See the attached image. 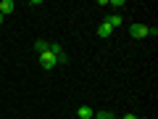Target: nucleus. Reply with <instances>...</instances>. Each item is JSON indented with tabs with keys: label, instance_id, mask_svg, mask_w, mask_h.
<instances>
[{
	"label": "nucleus",
	"instance_id": "nucleus-1",
	"mask_svg": "<svg viewBox=\"0 0 158 119\" xmlns=\"http://www.w3.org/2000/svg\"><path fill=\"white\" fill-rule=\"evenodd\" d=\"M40 66H42V69H48V72H50L53 66H58V58H56V56L50 53V48L40 53Z\"/></svg>",
	"mask_w": 158,
	"mask_h": 119
},
{
	"label": "nucleus",
	"instance_id": "nucleus-2",
	"mask_svg": "<svg viewBox=\"0 0 158 119\" xmlns=\"http://www.w3.org/2000/svg\"><path fill=\"white\" fill-rule=\"evenodd\" d=\"M148 29H150V27H145V24H132V27H129V34H132L135 40H142V37H148Z\"/></svg>",
	"mask_w": 158,
	"mask_h": 119
},
{
	"label": "nucleus",
	"instance_id": "nucleus-3",
	"mask_svg": "<svg viewBox=\"0 0 158 119\" xmlns=\"http://www.w3.org/2000/svg\"><path fill=\"white\" fill-rule=\"evenodd\" d=\"M13 11H16V3L13 0H0V13L3 16H11Z\"/></svg>",
	"mask_w": 158,
	"mask_h": 119
},
{
	"label": "nucleus",
	"instance_id": "nucleus-4",
	"mask_svg": "<svg viewBox=\"0 0 158 119\" xmlns=\"http://www.w3.org/2000/svg\"><path fill=\"white\" fill-rule=\"evenodd\" d=\"M106 24L113 29V27H121V24H124V19H121V13H111V16L106 19Z\"/></svg>",
	"mask_w": 158,
	"mask_h": 119
},
{
	"label": "nucleus",
	"instance_id": "nucleus-5",
	"mask_svg": "<svg viewBox=\"0 0 158 119\" xmlns=\"http://www.w3.org/2000/svg\"><path fill=\"white\" fill-rule=\"evenodd\" d=\"M77 117H79V119H92V117H95V111H92L90 106H79Z\"/></svg>",
	"mask_w": 158,
	"mask_h": 119
},
{
	"label": "nucleus",
	"instance_id": "nucleus-6",
	"mask_svg": "<svg viewBox=\"0 0 158 119\" xmlns=\"http://www.w3.org/2000/svg\"><path fill=\"white\" fill-rule=\"evenodd\" d=\"M95 32H98V37H111V32H113V29H111V27H108V24H106V21H103V24H100V27H98V29H95Z\"/></svg>",
	"mask_w": 158,
	"mask_h": 119
},
{
	"label": "nucleus",
	"instance_id": "nucleus-7",
	"mask_svg": "<svg viewBox=\"0 0 158 119\" xmlns=\"http://www.w3.org/2000/svg\"><path fill=\"white\" fill-rule=\"evenodd\" d=\"M34 48H37V51L42 53V51H48V48H50V45H48L45 40H37V42H34Z\"/></svg>",
	"mask_w": 158,
	"mask_h": 119
},
{
	"label": "nucleus",
	"instance_id": "nucleus-8",
	"mask_svg": "<svg viewBox=\"0 0 158 119\" xmlns=\"http://www.w3.org/2000/svg\"><path fill=\"white\" fill-rule=\"evenodd\" d=\"M108 117H111L108 111H95V117H92V119H108Z\"/></svg>",
	"mask_w": 158,
	"mask_h": 119
},
{
	"label": "nucleus",
	"instance_id": "nucleus-9",
	"mask_svg": "<svg viewBox=\"0 0 158 119\" xmlns=\"http://www.w3.org/2000/svg\"><path fill=\"white\" fill-rule=\"evenodd\" d=\"M121 119H137V114H124Z\"/></svg>",
	"mask_w": 158,
	"mask_h": 119
},
{
	"label": "nucleus",
	"instance_id": "nucleus-10",
	"mask_svg": "<svg viewBox=\"0 0 158 119\" xmlns=\"http://www.w3.org/2000/svg\"><path fill=\"white\" fill-rule=\"evenodd\" d=\"M3 19H6V16H3V13H0V24H3Z\"/></svg>",
	"mask_w": 158,
	"mask_h": 119
},
{
	"label": "nucleus",
	"instance_id": "nucleus-11",
	"mask_svg": "<svg viewBox=\"0 0 158 119\" xmlns=\"http://www.w3.org/2000/svg\"><path fill=\"white\" fill-rule=\"evenodd\" d=\"M108 119H118V117H113V114H111V117H108Z\"/></svg>",
	"mask_w": 158,
	"mask_h": 119
},
{
	"label": "nucleus",
	"instance_id": "nucleus-12",
	"mask_svg": "<svg viewBox=\"0 0 158 119\" xmlns=\"http://www.w3.org/2000/svg\"><path fill=\"white\" fill-rule=\"evenodd\" d=\"M137 119H148V117H137Z\"/></svg>",
	"mask_w": 158,
	"mask_h": 119
}]
</instances>
